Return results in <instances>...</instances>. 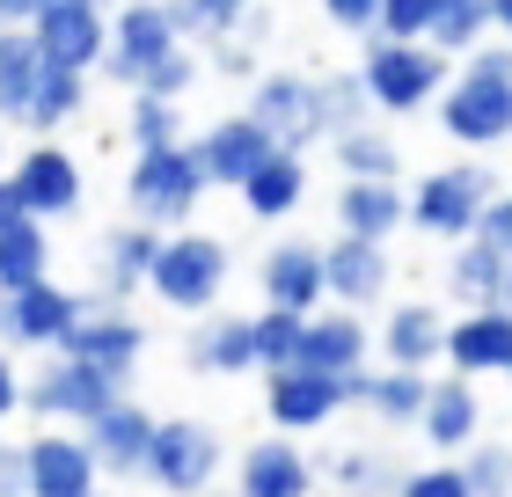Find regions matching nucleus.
<instances>
[{
    "label": "nucleus",
    "instance_id": "f257e3e1",
    "mask_svg": "<svg viewBox=\"0 0 512 497\" xmlns=\"http://www.w3.org/2000/svg\"><path fill=\"white\" fill-rule=\"evenodd\" d=\"M439 125L461 147H505L512 139V37L469 44L461 81H439Z\"/></svg>",
    "mask_w": 512,
    "mask_h": 497
},
{
    "label": "nucleus",
    "instance_id": "f03ea898",
    "mask_svg": "<svg viewBox=\"0 0 512 497\" xmlns=\"http://www.w3.org/2000/svg\"><path fill=\"white\" fill-rule=\"evenodd\" d=\"M447 81V52L425 37H366V59H359V88L374 110H425L432 88Z\"/></svg>",
    "mask_w": 512,
    "mask_h": 497
},
{
    "label": "nucleus",
    "instance_id": "7ed1b4c3",
    "mask_svg": "<svg viewBox=\"0 0 512 497\" xmlns=\"http://www.w3.org/2000/svg\"><path fill=\"white\" fill-rule=\"evenodd\" d=\"M205 169H198V154L183 147H139L132 154V176H125V205H132V220H154V227H183L191 212L205 205Z\"/></svg>",
    "mask_w": 512,
    "mask_h": 497
},
{
    "label": "nucleus",
    "instance_id": "20e7f679",
    "mask_svg": "<svg viewBox=\"0 0 512 497\" xmlns=\"http://www.w3.org/2000/svg\"><path fill=\"white\" fill-rule=\"evenodd\" d=\"M147 286L183 307V315H205L227 286V242L220 234H161L154 264H147Z\"/></svg>",
    "mask_w": 512,
    "mask_h": 497
},
{
    "label": "nucleus",
    "instance_id": "39448f33",
    "mask_svg": "<svg viewBox=\"0 0 512 497\" xmlns=\"http://www.w3.org/2000/svg\"><path fill=\"white\" fill-rule=\"evenodd\" d=\"M110 395H125V373L88 366V359H66V351H52V359L22 381V402H30L37 417H59V424H88Z\"/></svg>",
    "mask_w": 512,
    "mask_h": 497
},
{
    "label": "nucleus",
    "instance_id": "423d86ee",
    "mask_svg": "<svg viewBox=\"0 0 512 497\" xmlns=\"http://www.w3.org/2000/svg\"><path fill=\"white\" fill-rule=\"evenodd\" d=\"M491 191H498V183H491V169H476V161H461V169H432L403 198V227H425V234H439V242H461V234L476 227V205Z\"/></svg>",
    "mask_w": 512,
    "mask_h": 497
},
{
    "label": "nucleus",
    "instance_id": "0eeeda50",
    "mask_svg": "<svg viewBox=\"0 0 512 497\" xmlns=\"http://www.w3.org/2000/svg\"><path fill=\"white\" fill-rule=\"evenodd\" d=\"M22 30L37 37L44 66H74V74H96V59H103V44H110L103 0H44Z\"/></svg>",
    "mask_w": 512,
    "mask_h": 497
},
{
    "label": "nucleus",
    "instance_id": "6e6552de",
    "mask_svg": "<svg viewBox=\"0 0 512 497\" xmlns=\"http://www.w3.org/2000/svg\"><path fill=\"white\" fill-rule=\"evenodd\" d=\"M139 476H154L161 490H205L220 476V432L213 424H191V417H154V439H147V461Z\"/></svg>",
    "mask_w": 512,
    "mask_h": 497
},
{
    "label": "nucleus",
    "instance_id": "1a4fd4ad",
    "mask_svg": "<svg viewBox=\"0 0 512 497\" xmlns=\"http://www.w3.org/2000/svg\"><path fill=\"white\" fill-rule=\"evenodd\" d=\"M264 410L278 432H322L337 410H344V373H322V366H271L264 373Z\"/></svg>",
    "mask_w": 512,
    "mask_h": 497
},
{
    "label": "nucleus",
    "instance_id": "9d476101",
    "mask_svg": "<svg viewBox=\"0 0 512 497\" xmlns=\"http://www.w3.org/2000/svg\"><path fill=\"white\" fill-rule=\"evenodd\" d=\"M81 315V293L52 286V271L30 278V286H8L0 293V344L8 351H52L59 329Z\"/></svg>",
    "mask_w": 512,
    "mask_h": 497
},
{
    "label": "nucleus",
    "instance_id": "9b49d317",
    "mask_svg": "<svg viewBox=\"0 0 512 497\" xmlns=\"http://www.w3.org/2000/svg\"><path fill=\"white\" fill-rule=\"evenodd\" d=\"M8 183H15L22 212H37V220H66V212H81V161L66 147H52L44 132H37V147H22L8 161Z\"/></svg>",
    "mask_w": 512,
    "mask_h": 497
},
{
    "label": "nucleus",
    "instance_id": "f8f14e48",
    "mask_svg": "<svg viewBox=\"0 0 512 497\" xmlns=\"http://www.w3.org/2000/svg\"><path fill=\"white\" fill-rule=\"evenodd\" d=\"M66 359H88V366H110V373H132L139 366V351H147V322H132L125 307H96V300H81V315L59 329V344Z\"/></svg>",
    "mask_w": 512,
    "mask_h": 497
},
{
    "label": "nucleus",
    "instance_id": "ddd939ff",
    "mask_svg": "<svg viewBox=\"0 0 512 497\" xmlns=\"http://www.w3.org/2000/svg\"><path fill=\"white\" fill-rule=\"evenodd\" d=\"M169 44H183V37H176V22H169V8H161V0H125V8L110 15V44H103V59H96V66H103L110 81H125V88H132L161 52H169Z\"/></svg>",
    "mask_w": 512,
    "mask_h": 497
},
{
    "label": "nucleus",
    "instance_id": "4468645a",
    "mask_svg": "<svg viewBox=\"0 0 512 497\" xmlns=\"http://www.w3.org/2000/svg\"><path fill=\"white\" fill-rule=\"evenodd\" d=\"M439 359H447L454 373H469V381L505 373V366H512V307H505V300H476L461 322H447Z\"/></svg>",
    "mask_w": 512,
    "mask_h": 497
},
{
    "label": "nucleus",
    "instance_id": "2eb2a0df",
    "mask_svg": "<svg viewBox=\"0 0 512 497\" xmlns=\"http://www.w3.org/2000/svg\"><path fill=\"white\" fill-rule=\"evenodd\" d=\"M96 454H88L81 432H37L22 446V490L30 497H88L96 490Z\"/></svg>",
    "mask_w": 512,
    "mask_h": 497
},
{
    "label": "nucleus",
    "instance_id": "dca6fc26",
    "mask_svg": "<svg viewBox=\"0 0 512 497\" xmlns=\"http://www.w3.org/2000/svg\"><path fill=\"white\" fill-rule=\"evenodd\" d=\"M388 293V242H366V234H337L322 249V300L337 307H374Z\"/></svg>",
    "mask_w": 512,
    "mask_h": 497
},
{
    "label": "nucleus",
    "instance_id": "f3484780",
    "mask_svg": "<svg viewBox=\"0 0 512 497\" xmlns=\"http://www.w3.org/2000/svg\"><path fill=\"white\" fill-rule=\"evenodd\" d=\"M81 439H88V454H96L103 476H139V461H147V439H154V417L139 410L132 395H110L103 410L81 424Z\"/></svg>",
    "mask_w": 512,
    "mask_h": 497
},
{
    "label": "nucleus",
    "instance_id": "a211bd4d",
    "mask_svg": "<svg viewBox=\"0 0 512 497\" xmlns=\"http://www.w3.org/2000/svg\"><path fill=\"white\" fill-rule=\"evenodd\" d=\"M278 147V139L264 132V125H256V117L249 110H235V117H220V125H205L198 132V169H205V183H227V191H235V183L256 169V161H264Z\"/></svg>",
    "mask_w": 512,
    "mask_h": 497
},
{
    "label": "nucleus",
    "instance_id": "6ab92c4d",
    "mask_svg": "<svg viewBox=\"0 0 512 497\" xmlns=\"http://www.w3.org/2000/svg\"><path fill=\"white\" fill-rule=\"evenodd\" d=\"M293 359L300 366H322V373L366 366V322H359V307H308V315H300Z\"/></svg>",
    "mask_w": 512,
    "mask_h": 497
},
{
    "label": "nucleus",
    "instance_id": "aec40b11",
    "mask_svg": "<svg viewBox=\"0 0 512 497\" xmlns=\"http://www.w3.org/2000/svg\"><path fill=\"white\" fill-rule=\"evenodd\" d=\"M249 117L278 139V147H315V139H322L315 96H308V81H300V74H264L249 88Z\"/></svg>",
    "mask_w": 512,
    "mask_h": 497
},
{
    "label": "nucleus",
    "instance_id": "412c9836",
    "mask_svg": "<svg viewBox=\"0 0 512 497\" xmlns=\"http://www.w3.org/2000/svg\"><path fill=\"white\" fill-rule=\"evenodd\" d=\"M410 424L432 439V454H461V446L476 439V424H483V402L469 388V373H454V381H425V402H417Z\"/></svg>",
    "mask_w": 512,
    "mask_h": 497
},
{
    "label": "nucleus",
    "instance_id": "4be33fe9",
    "mask_svg": "<svg viewBox=\"0 0 512 497\" xmlns=\"http://www.w3.org/2000/svg\"><path fill=\"white\" fill-rule=\"evenodd\" d=\"M235 191H242V212H249V220H286V212L300 205V191H308V161H300V147H271V154L235 183Z\"/></svg>",
    "mask_w": 512,
    "mask_h": 497
},
{
    "label": "nucleus",
    "instance_id": "5701e85b",
    "mask_svg": "<svg viewBox=\"0 0 512 497\" xmlns=\"http://www.w3.org/2000/svg\"><path fill=\"white\" fill-rule=\"evenodd\" d=\"M425 381H432V366H381V373L352 366V373H344V402H366L374 417L410 424L417 402H425Z\"/></svg>",
    "mask_w": 512,
    "mask_h": 497
},
{
    "label": "nucleus",
    "instance_id": "b1692460",
    "mask_svg": "<svg viewBox=\"0 0 512 497\" xmlns=\"http://www.w3.org/2000/svg\"><path fill=\"white\" fill-rule=\"evenodd\" d=\"M439 344H447V315L432 300H403L381 322V351L388 366H439Z\"/></svg>",
    "mask_w": 512,
    "mask_h": 497
},
{
    "label": "nucleus",
    "instance_id": "393cba45",
    "mask_svg": "<svg viewBox=\"0 0 512 497\" xmlns=\"http://www.w3.org/2000/svg\"><path fill=\"white\" fill-rule=\"evenodd\" d=\"M264 300L271 307H322V249L315 242H278L264 256Z\"/></svg>",
    "mask_w": 512,
    "mask_h": 497
},
{
    "label": "nucleus",
    "instance_id": "a878e982",
    "mask_svg": "<svg viewBox=\"0 0 512 497\" xmlns=\"http://www.w3.org/2000/svg\"><path fill=\"white\" fill-rule=\"evenodd\" d=\"M337 220H344V234L388 242V234L403 227V191H395V176H352L344 198H337Z\"/></svg>",
    "mask_w": 512,
    "mask_h": 497
},
{
    "label": "nucleus",
    "instance_id": "bb28decb",
    "mask_svg": "<svg viewBox=\"0 0 512 497\" xmlns=\"http://www.w3.org/2000/svg\"><path fill=\"white\" fill-rule=\"evenodd\" d=\"M308 483H315V468L293 439H256L242 454V490L249 497H300Z\"/></svg>",
    "mask_w": 512,
    "mask_h": 497
},
{
    "label": "nucleus",
    "instance_id": "cd10ccee",
    "mask_svg": "<svg viewBox=\"0 0 512 497\" xmlns=\"http://www.w3.org/2000/svg\"><path fill=\"white\" fill-rule=\"evenodd\" d=\"M154 249H161V227H154V220H125V227H110V234H103V293L118 300V293H132V286H147Z\"/></svg>",
    "mask_w": 512,
    "mask_h": 497
},
{
    "label": "nucleus",
    "instance_id": "c85d7f7f",
    "mask_svg": "<svg viewBox=\"0 0 512 497\" xmlns=\"http://www.w3.org/2000/svg\"><path fill=\"white\" fill-rule=\"evenodd\" d=\"M198 373H256V344H249V315H213L198 322L191 351H183Z\"/></svg>",
    "mask_w": 512,
    "mask_h": 497
},
{
    "label": "nucleus",
    "instance_id": "c756f323",
    "mask_svg": "<svg viewBox=\"0 0 512 497\" xmlns=\"http://www.w3.org/2000/svg\"><path fill=\"white\" fill-rule=\"evenodd\" d=\"M37 74H44L37 37L22 30V22H0V125H15V117H22V103H30Z\"/></svg>",
    "mask_w": 512,
    "mask_h": 497
},
{
    "label": "nucleus",
    "instance_id": "7c9ffc66",
    "mask_svg": "<svg viewBox=\"0 0 512 497\" xmlns=\"http://www.w3.org/2000/svg\"><path fill=\"white\" fill-rule=\"evenodd\" d=\"M81 81H88V74H74V66H44L15 125H22V132H59L66 117H81V103H88V88H81Z\"/></svg>",
    "mask_w": 512,
    "mask_h": 497
},
{
    "label": "nucleus",
    "instance_id": "2f4dec72",
    "mask_svg": "<svg viewBox=\"0 0 512 497\" xmlns=\"http://www.w3.org/2000/svg\"><path fill=\"white\" fill-rule=\"evenodd\" d=\"M44 264H52V242H44V220H37V212H22V220L0 227V293L44 278Z\"/></svg>",
    "mask_w": 512,
    "mask_h": 497
},
{
    "label": "nucleus",
    "instance_id": "473e14b6",
    "mask_svg": "<svg viewBox=\"0 0 512 497\" xmlns=\"http://www.w3.org/2000/svg\"><path fill=\"white\" fill-rule=\"evenodd\" d=\"M505 256L512 249H491V242H476V234H461V249H454V264H447V286L461 300H498L505 293Z\"/></svg>",
    "mask_w": 512,
    "mask_h": 497
},
{
    "label": "nucleus",
    "instance_id": "72a5a7b5",
    "mask_svg": "<svg viewBox=\"0 0 512 497\" xmlns=\"http://www.w3.org/2000/svg\"><path fill=\"white\" fill-rule=\"evenodd\" d=\"M249 344H256V373L293 366V344H300V307H271V300H264V315H249Z\"/></svg>",
    "mask_w": 512,
    "mask_h": 497
},
{
    "label": "nucleus",
    "instance_id": "f704fd0d",
    "mask_svg": "<svg viewBox=\"0 0 512 497\" xmlns=\"http://www.w3.org/2000/svg\"><path fill=\"white\" fill-rule=\"evenodd\" d=\"M308 96H315V125H322V139H337L344 125H359V117H366V88H359V74L308 81Z\"/></svg>",
    "mask_w": 512,
    "mask_h": 497
},
{
    "label": "nucleus",
    "instance_id": "c9c22d12",
    "mask_svg": "<svg viewBox=\"0 0 512 497\" xmlns=\"http://www.w3.org/2000/svg\"><path fill=\"white\" fill-rule=\"evenodd\" d=\"M337 161H344V176H395L403 169V154H395V139H381V132H366V125H344L337 139Z\"/></svg>",
    "mask_w": 512,
    "mask_h": 497
},
{
    "label": "nucleus",
    "instance_id": "e433bc0d",
    "mask_svg": "<svg viewBox=\"0 0 512 497\" xmlns=\"http://www.w3.org/2000/svg\"><path fill=\"white\" fill-rule=\"evenodd\" d=\"M176 22V37H235V22L249 0H161Z\"/></svg>",
    "mask_w": 512,
    "mask_h": 497
},
{
    "label": "nucleus",
    "instance_id": "4c0bfd02",
    "mask_svg": "<svg viewBox=\"0 0 512 497\" xmlns=\"http://www.w3.org/2000/svg\"><path fill=\"white\" fill-rule=\"evenodd\" d=\"M483 30H491V8H483V0H439L425 44H439V52H469Z\"/></svg>",
    "mask_w": 512,
    "mask_h": 497
},
{
    "label": "nucleus",
    "instance_id": "58836bf2",
    "mask_svg": "<svg viewBox=\"0 0 512 497\" xmlns=\"http://www.w3.org/2000/svg\"><path fill=\"white\" fill-rule=\"evenodd\" d=\"M461 483H469V497H505L512 490V446H498V439H469L461 446Z\"/></svg>",
    "mask_w": 512,
    "mask_h": 497
},
{
    "label": "nucleus",
    "instance_id": "ea45409f",
    "mask_svg": "<svg viewBox=\"0 0 512 497\" xmlns=\"http://www.w3.org/2000/svg\"><path fill=\"white\" fill-rule=\"evenodd\" d=\"M176 139H183L176 96H147V88H132V147H176Z\"/></svg>",
    "mask_w": 512,
    "mask_h": 497
},
{
    "label": "nucleus",
    "instance_id": "a19ab883",
    "mask_svg": "<svg viewBox=\"0 0 512 497\" xmlns=\"http://www.w3.org/2000/svg\"><path fill=\"white\" fill-rule=\"evenodd\" d=\"M132 88H147V96H176L183 103V88H198V52H183V44H169L147 74H139Z\"/></svg>",
    "mask_w": 512,
    "mask_h": 497
},
{
    "label": "nucleus",
    "instance_id": "79ce46f5",
    "mask_svg": "<svg viewBox=\"0 0 512 497\" xmlns=\"http://www.w3.org/2000/svg\"><path fill=\"white\" fill-rule=\"evenodd\" d=\"M439 15V0H381L374 8V30L366 37H425Z\"/></svg>",
    "mask_w": 512,
    "mask_h": 497
},
{
    "label": "nucleus",
    "instance_id": "37998d69",
    "mask_svg": "<svg viewBox=\"0 0 512 497\" xmlns=\"http://www.w3.org/2000/svg\"><path fill=\"white\" fill-rule=\"evenodd\" d=\"M469 234H476V242H491V249H512V198L491 191V198L476 205V227Z\"/></svg>",
    "mask_w": 512,
    "mask_h": 497
},
{
    "label": "nucleus",
    "instance_id": "c03bdc74",
    "mask_svg": "<svg viewBox=\"0 0 512 497\" xmlns=\"http://www.w3.org/2000/svg\"><path fill=\"white\" fill-rule=\"evenodd\" d=\"M330 476L337 483H403V468L381 454H344V461H330Z\"/></svg>",
    "mask_w": 512,
    "mask_h": 497
},
{
    "label": "nucleus",
    "instance_id": "a18cd8bd",
    "mask_svg": "<svg viewBox=\"0 0 512 497\" xmlns=\"http://www.w3.org/2000/svg\"><path fill=\"white\" fill-rule=\"evenodd\" d=\"M395 490H410V497H469L461 468H417V476H403Z\"/></svg>",
    "mask_w": 512,
    "mask_h": 497
},
{
    "label": "nucleus",
    "instance_id": "49530a36",
    "mask_svg": "<svg viewBox=\"0 0 512 497\" xmlns=\"http://www.w3.org/2000/svg\"><path fill=\"white\" fill-rule=\"evenodd\" d=\"M374 8H381V0H322V15H330L337 22V30H374Z\"/></svg>",
    "mask_w": 512,
    "mask_h": 497
},
{
    "label": "nucleus",
    "instance_id": "de8ad7c7",
    "mask_svg": "<svg viewBox=\"0 0 512 497\" xmlns=\"http://www.w3.org/2000/svg\"><path fill=\"white\" fill-rule=\"evenodd\" d=\"M8 410H22V373L8 359V344H0V417H8Z\"/></svg>",
    "mask_w": 512,
    "mask_h": 497
},
{
    "label": "nucleus",
    "instance_id": "09e8293b",
    "mask_svg": "<svg viewBox=\"0 0 512 497\" xmlns=\"http://www.w3.org/2000/svg\"><path fill=\"white\" fill-rule=\"evenodd\" d=\"M8 490H22V446L0 439V497H8Z\"/></svg>",
    "mask_w": 512,
    "mask_h": 497
},
{
    "label": "nucleus",
    "instance_id": "8fccbe9b",
    "mask_svg": "<svg viewBox=\"0 0 512 497\" xmlns=\"http://www.w3.org/2000/svg\"><path fill=\"white\" fill-rule=\"evenodd\" d=\"M220 66H227V74H249V44L227 37V44H220Z\"/></svg>",
    "mask_w": 512,
    "mask_h": 497
},
{
    "label": "nucleus",
    "instance_id": "3c124183",
    "mask_svg": "<svg viewBox=\"0 0 512 497\" xmlns=\"http://www.w3.org/2000/svg\"><path fill=\"white\" fill-rule=\"evenodd\" d=\"M8 220H22V198H15V183H8V169H0V227Z\"/></svg>",
    "mask_w": 512,
    "mask_h": 497
},
{
    "label": "nucleus",
    "instance_id": "603ef678",
    "mask_svg": "<svg viewBox=\"0 0 512 497\" xmlns=\"http://www.w3.org/2000/svg\"><path fill=\"white\" fill-rule=\"evenodd\" d=\"M44 8V0H0V22H30Z\"/></svg>",
    "mask_w": 512,
    "mask_h": 497
},
{
    "label": "nucleus",
    "instance_id": "864d4df0",
    "mask_svg": "<svg viewBox=\"0 0 512 497\" xmlns=\"http://www.w3.org/2000/svg\"><path fill=\"white\" fill-rule=\"evenodd\" d=\"M483 8H491V30H505V37H512V0H483Z\"/></svg>",
    "mask_w": 512,
    "mask_h": 497
},
{
    "label": "nucleus",
    "instance_id": "5fc2aeb1",
    "mask_svg": "<svg viewBox=\"0 0 512 497\" xmlns=\"http://www.w3.org/2000/svg\"><path fill=\"white\" fill-rule=\"evenodd\" d=\"M0 169H8V139H0Z\"/></svg>",
    "mask_w": 512,
    "mask_h": 497
},
{
    "label": "nucleus",
    "instance_id": "6e6d98bb",
    "mask_svg": "<svg viewBox=\"0 0 512 497\" xmlns=\"http://www.w3.org/2000/svg\"><path fill=\"white\" fill-rule=\"evenodd\" d=\"M505 381H512V366H505Z\"/></svg>",
    "mask_w": 512,
    "mask_h": 497
}]
</instances>
